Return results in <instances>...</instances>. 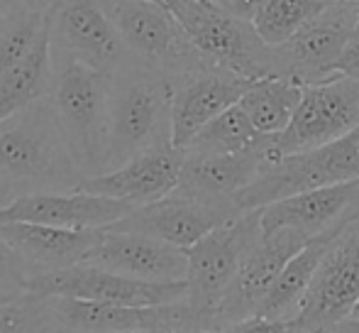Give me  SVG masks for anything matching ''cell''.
<instances>
[{"instance_id": "1", "label": "cell", "mask_w": 359, "mask_h": 333, "mask_svg": "<svg viewBox=\"0 0 359 333\" xmlns=\"http://www.w3.org/2000/svg\"><path fill=\"white\" fill-rule=\"evenodd\" d=\"M169 74L130 57L108 77L103 171L118 169L140 152L171 143ZM174 145V143H171Z\"/></svg>"}, {"instance_id": "2", "label": "cell", "mask_w": 359, "mask_h": 333, "mask_svg": "<svg viewBox=\"0 0 359 333\" xmlns=\"http://www.w3.org/2000/svg\"><path fill=\"white\" fill-rule=\"evenodd\" d=\"M81 179L49 96L0 120V186L5 191L13 196L69 191Z\"/></svg>"}, {"instance_id": "3", "label": "cell", "mask_w": 359, "mask_h": 333, "mask_svg": "<svg viewBox=\"0 0 359 333\" xmlns=\"http://www.w3.org/2000/svg\"><path fill=\"white\" fill-rule=\"evenodd\" d=\"M54 77L49 98L67 135L81 174H103L105 113H108L110 74L81 64L52 47Z\"/></svg>"}, {"instance_id": "4", "label": "cell", "mask_w": 359, "mask_h": 333, "mask_svg": "<svg viewBox=\"0 0 359 333\" xmlns=\"http://www.w3.org/2000/svg\"><path fill=\"white\" fill-rule=\"evenodd\" d=\"M347 181H359V125L327 145L279 157L264 166V171L245 186L232 204L237 211H252L301 191Z\"/></svg>"}, {"instance_id": "5", "label": "cell", "mask_w": 359, "mask_h": 333, "mask_svg": "<svg viewBox=\"0 0 359 333\" xmlns=\"http://www.w3.org/2000/svg\"><path fill=\"white\" fill-rule=\"evenodd\" d=\"M262 209L242 211L225 221L189 250V294L186 301L198 319V329H213V311L230 285L235 282L242 262L262 240Z\"/></svg>"}, {"instance_id": "6", "label": "cell", "mask_w": 359, "mask_h": 333, "mask_svg": "<svg viewBox=\"0 0 359 333\" xmlns=\"http://www.w3.org/2000/svg\"><path fill=\"white\" fill-rule=\"evenodd\" d=\"M128 52L147 67L176 77L205 67L169 5L154 0H98Z\"/></svg>"}, {"instance_id": "7", "label": "cell", "mask_w": 359, "mask_h": 333, "mask_svg": "<svg viewBox=\"0 0 359 333\" xmlns=\"http://www.w3.org/2000/svg\"><path fill=\"white\" fill-rule=\"evenodd\" d=\"M169 8L208 64L247 79L271 77V47L262 42L252 22L225 13L210 0H171Z\"/></svg>"}, {"instance_id": "8", "label": "cell", "mask_w": 359, "mask_h": 333, "mask_svg": "<svg viewBox=\"0 0 359 333\" xmlns=\"http://www.w3.org/2000/svg\"><path fill=\"white\" fill-rule=\"evenodd\" d=\"M359 301V204L347 209L340 230L327 245L311 289L291 324L330 333L352 316Z\"/></svg>"}, {"instance_id": "9", "label": "cell", "mask_w": 359, "mask_h": 333, "mask_svg": "<svg viewBox=\"0 0 359 333\" xmlns=\"http://www.w3.org/2000/svg\"><path fill=\"white\" fill-rule=\"evenodd\" d=\"M359 22L355 5H325L288 42L271 47V77L318 84L335 77Z\"/></svg>"}, {"instance_id": "10", "label": "cell", "mask_w": 359, "mask_h": 333, "mask_svg": "<svg viewBox=\"0 0 359 333\" xmlns=\"http://www.w3.org/2000/svg\"><path fill=\"white\" fill-rule=\"evenodd\" d=\"M27 292L39 296H74L123 306H161L184 301L189 294V282H147L81 262L64 270L37 272Z\"/></svg>"}, {"instance_id": "11", "label": "cell", "mask_w": 359, "mask_h": 333, "mask_svg": "<svg viewBox=\"0 0 359 333\" xmlns=\"http://www.w3.org/2000/svg\"><path fill=\"white\" fill-rule=\"evenodd\" d=\"M359 125V79L335 74L303 86L301 103L284 133L274 135L279 157L313 150L342 138Z\"/></svg>"}, {"instance_id": "12", "label": "cell", "mask_w": 359, "mask_h": 333, "mask_svg": "<svg viewBox=\"0 0 359 333\" xmlns=\"http://www.w3.org/2000/svg\"><path fill=\"white\" fill-rule=\"evenodd\" d=\"M311 240L303 230L279 228L269 235H262L255 250L247 255L237 272L230 289L222 294L213 311V329H225L235 321L257 316V309L269 294L274 282L284 272L286 262Z\"/></svg>"}, {"instance_id": "13", "label": "cell", "mask_w": 359, "mask_h": 333, "mask_svg": "<svg viewBox=\"0 0 359 333\" xmlns=\"http://www.w3.org/2000/svg\"><path fill=\"white\" fill-rule=\"evenodd\" d=\"M171 81H174L171 143L184 150L203 125H208L230 105L240 103L255 79L205 64L186 74H176L171 77Z\"/></svg>"}, {"instance_id": "14", "label": "cell", "mask_w": 359, "mask_h": 333, "mask_svg": "<svg viewBox=\"0 0 359 333\" xmlns=\"http://www.w3.org/2000/svg\"><path fill=\"white\" fill-rule=\"evenodd\" d=\"M276 159H279V152L274 148V135H269L257 148L235 155L186 152L184 166H181V179L174 194L235 209V204H232L235 196L245 186H250L264 171V166H269Z\"/></svg>"}, {"instance_id": "15", "label": "cell", "mask_w": 359, "mask_h": 333, "mask_svg": "<svg viewBox=\"0 0 359 333\" xmlns=\"http://www.w3.org/2000/svg\"><path fill=\"white\" fill-rule=\"evenodd\" d=\"M52 47L105 74L133 57L98 0H64L59 5L52 15Z\"/></svg>"}, {"instance_id": "16", "label": "cell", "mask_w": 359, "mask_h": 333, "mask_svg": "<svg viewBox=\"0 0 359 333\" xmlns=\"http://www.w3.org/2000/svg\"><path fill=\"white\" fill-rule=\"evenodd\" d=\"M242 211L222 204H205L189 196L169 194L159 201L137 206L130 211L125 218L115 221L108 226L110 230H133V233H144L151 238L166 240L176 248L189 250L191 245L198 243L203 235L215 230L225 221L240 216Z\"/></svg>"}, {"instance_id": "17", "label": "cell", "mask_w": 359, "mask_h": 333, "mask_svg": "<svg viewBox=\"0 0 359 333\" xmlns=\"http://www.w3.org/2000/svg\"><path fill=\"white\" fill-rule=\"evenodd\" d=\"M135 206L110 196L88 194L81 189L34 191L15 196L0 209V223H44L57 228H108L125 218Z\"/></svg>"}, {"instance_id": "18", "label": "cell", "mask_w": 359, "mask_h": 333, "mask_svg": "<svg viewBox=\"0 0 359 333\" xmlns=\"http://www.w3.org/2000/svg\"><path fill=\"white\" fill-rule=\"evenodd\" d=\"M184 157V150L166 143L159 145V148L144 150L118 169L86 176L76 189L128 201L137 209V206L151 204V201H159L164 196L174 194L181 179Z\"/></svg>"}, {"instance_id": "19", "label": "cell", "mask_w": 359, "mask_h": 333, "mask_svg": "<svg viewBox=\"0 0 359 333\" xmlns=\"http://www.w3.org/2000/svg\"><path fill=\"white\" fill-rule=\"evenodd\" d=\"M86 262L147 282H181L189 275V252L184 248L133 230L103 228V238Z\"/></svg>"}, {"instance_id": "20", "label": "cell", "mask_w": 359, "mask_h": 333, "mask_svg": "<svg viewBox=\"0 0 359 333\" xmlns=\"http://www.w3.org/2000/svg\"><path fill=\"white\" fill-rule=\"evenodd\" d=\"M0 235L34 270H64L86 262L100 243L103 228H57L44 223H0Z\"/></svg>"}, {"instance_id": "21", "label": "cell", "mask_w": 359, "mask_h": 333, "mask_svg": "<svg viewBox=\"0 0 359 333\" xmlns=\"http://www.w3.org/2000/svg\"><path fill=\"white\" fill-rule=\"evenodd\" d=\"M357 191L359 181H347V184L301 191V194L262 206V233L269 235L279 228L303 230L311 238L325 233L355 204Z\"/></svg>"}, {"instance_id": "22", "label": "cell", "mask_w": 359, "mask_h": 333, "mask_svg": "<svg viewBox=\"0 0 359 333\" xmlns=\"http://www.w3.org/2000/svg\"><path fill=\"white\" fill-rule=\"evenodd\" d=\"M342 221H345V216H342L332 228H327L325 233L313 235V238L286 262L284 272L279 275V280L274 282L269 294L264 296V301H262L259 309H257V316L279 319V321H286V324H291V321L296 319L298 311H301L303 299H306L308 289H311L313 280H316V272L323 262V255H325L327 245H330L332 238L337 235Z\"/></svg>"}, {"instance_id": "23", "label": "cell", "mask_w": 359, "mask_h": 333, "mask_svg": "<svg viewBox=\"0 0 359 333\" xmlns=\"http://www.w3.org/2000/svg\"><path fill=\"white\" fill-rule=\"evenodd\" d=\"M52 22L44 27L34 47L0 79V120L47 98L52 91Z\"/></svg>"}, {"instance_id": "24", "label": "cell", "mask_w": 359, "mask_h": 333, "mask_svg": "<svg viewBox=\"0 0 359 333\" xmlns=\"http://www.w3.org/2000/svg\"><path fill=\"white\" fill-rule=\"evenodd\" d=\"M303 96V84L286 77H262L247 89L240 105L262 135H279L291 123Z\"/></svg>"}, {"instance_id": "25", "label": "cell", "mask_w": 359, "mask_h": 333, "mask_svg": "<svg viewBox=\"0 0 359 333\" xmlns=\"http://www.w3.org/2000/svg\"><path fill=\"white\" fill-rule=\"evenodd\" d=\"M266 138L269 135H262L250 120V115L245 113V108L235 103L222 110L208 125H203L184 150L194 155H235L257 148Z\"/></svg>"}, {"instance_id": "26", "label": "cell", "mask_w": 359, "mask_h": 333, "mask_svg": "<svg viewBox=\"0 0 359 333\" xmlns=\"http://www.w3.org/2000/svg\"><path fill=\"white\" fill-rule=\"evenodd\" d=\"M49 22H52V15L5 3V10L0 15V79L34 47Z\"/></svg>"}, {"instance_id": "27", "label": "cell", "mask_w": 359, "mask_h": 333, "mask_svg": "<svg viewBox=\"0 0 359 333\" xmlns=\"http://www.w3.org/2000/svg\"><path fill=\"white\" fill-rule=\"evenodd\" d=\"M323 8H325L323 0H266L252 25L266 47H279Z\"/></svg>"}, {"instance_id": "28", "label": "cell", "mask_w": 359, "mask_h": 333, "mask_svg": "<svg viewBox=\"0 0 359 333\" xmlns=\"http://www.w3.org/2000/svg\"><path fill=\"white\" fill-rule=\"evenodd\" d=\"M54 326L52 296L27 292L0 304V333H49Z\"/></svg>"}, {"instance_id": "29", "label": "cell", "mask_w": 359, "mask_h": 333, "mask_svg": "<svg viewBox=\"0 0 359 333\" xmlns=\"http://www.w3.org/2000/svg\"><path fill=\"white\" fill-rule=\"evenodd\" d=\"M39 270H34L8 240L0 235V289L20 292V294H27V287L32 282V277Z\"/></svg>"}, {"instance_id": "30", "label": "cell", "mask_w": 359, "mask_h": 333, "mask_svg": "<svg viewBox=\"0 0 359 333\" xmlns=\"http://www.w3.org/2000/svg\"><path fill=\"white\" fill-rule=\"evenodd\" d=\"M286 321L279 319H266V316H250V319L235 321V324L225 326L227 333H288Z\"/></svg>"}, {"instance_id": "31", "label": "cell", "mask_w": 359, "mask_h": 333, "mask_svg": "<svg viewBox=\"0 0 359 333\" xmlns=\"http://www.w3.org/2000/svg\"><path fill=\"white\" fill-rule=\"evenodd\" d=\"M210 3L217 5L220 10H225V13L235 15V18L252 22L255 15L259 13V8L266 3V0H210Z\"/></svg>"}, {"instance_id": "32", "label": "cell", "mask_w": 359, "mask_h": 333, "mask_svg": "<svg viewBox=\"0 0 359 333\" xmlns=\"http://www.w3.org/2000/svg\"><path fill=\"white\" fill-rule=\"evenodd\" d=\"M337 74L359 79V22L355 27V34H352L350 44H347L345 54H342L340 64H337Z\"/></svg>"}, {"instance_id": "33", "label": "cell", "mask_w": 359, "mask_h": 333, "mask_svg": "<svg viewBox=\"0 0 359 333\" xmlns=\"http://www.w3.org/2000/svg\"><path fill=\"white\" fill-rule=\"evenodd\" d=\"M5 3H15V5H22V8L37 10V13L54 15V13H57V8L64 3V0H5Z\"/></svg>"}, {"instance_id": "34", "label": "cell", "mask_w": 359, "mask_h": 333, "mask_svg": "<svg viewBox=\"0 0 359 333\" xmlns=\"http://www.w3.org/2000/svg\"><path fill=\"white\" fill-rule=\"evenodd\" d=\"M330 333H359V316H347Z\"/></svg>"}, {"instance_id": "35", "label": "cell", "mask_w": 359, "mask_h": 333, "mask_svg": "<svg viewBox=\"0 0 359 333\" xmlns=\"http://www.w3.org/2000/svg\"><path fill=\"white\" fill-rule=\"evenodd\" d=\"M49 333H83V331H72V329H62V326H54ZM123 333H154V331H123Z\"/></svg>"}, {"instance_id": "36", "label": "cell", "mask_w": 359, "mask_h": 333, "mask_svg": "<svg viewBox=\"0 0 359 333\" xmlns=\"http://www.w3.org/2000/svg\"><path fill=\"white\" fill-rule=\"evenodd\" d=\"M18 296H22V294H20V292L0 289V304H3V301H10V299H18Z\"/></svg>"}, {"instance_id": "37", "label": "cell", "mask_w": 359, "mask_h": 333, "mask_svg": "<svg viewBox=\"0 0 359 333\" xmlns=\"http://www.w3.org/2000/svg\"><path fill=\"white\" fill-rule=\"evenodd\" d=\"M13 199H15V196L10 194V191H5L3 186H0V209H3V206H8V204H10V201H13Z\"/></svg>"}, {"instance_id": "38", "label": "cell", "mask_w": 359, "mask_h": 333, "mask_svg": "<svg viewBox=\"0 0 359 333\" xmlns=\"http://www.w3.org/2000/svg\"><path fill=\"white\" fill-rule=\"evenodd\" d=\"M325 5H355L359 8V0H323Z\"/></svg>"}, {"instance_id": "39", "label": "cell", "mask_w": 359, "mask_h": 333, "mask_svg": "<svg viewBox=\"0 0 359 333\" xmlns=\"http://www.w3.org/2000/svg\"><path fill=\"white\" fill-rule=\"evenodd\" d=\"M288 333H318V331L306 329V326H298V324H291V326H288Z\"/></svg>"}, {"instance_id": "40", "label": "cell", "mask_w": 359, "mask_h": 333, "mask_svg": "<svg viewBox=\"0 0 359 333\" xmlns=\"http://www.w3.org/2000/svg\"><path fill=\"white\" fill-rule=\"evenodd\" d=\"M191 333H227L225 329H196V331H191Z\"/></svg>"}, {"instance_id": "41", "label": "cell", "mask_w": 359, "mask_h": 333, "mask_svg": "<svg viewBox=\"0 0 359 333\" xmlns=\"http://www.w3.org/2000/svg\"><path fill=\"white\" fill-rule=\"evenodd\" d=\"M352 316H359V301H357V306H355V311H352Z\"/></svg>"}, {"instance_id": "42", "label": "cell", "mask_w": 359, "mask_h": 333, "mask_svg": "<svg viewBox=\"0 0 359 333\" xmlns=\"http://www.w3.org/2000/svg\"><path fill=\"white\" fill-rule=\"evenodd\" d=\"M3 10H5V0H0V15H3Z\"/></svg>"}, {"instance_id": "43", "label": "cell", "mask_w": 359, "mask_h": 333, "mask_svg": "<svg viewBox=\"0 0 359 333\" xmlns=\"http://www.w3.org/2000/svg\"><path fill=\"white\" fill-rule=\"evenodd\" d=\"M154 3H164V5H169V3H171V0H154Z\"/></svg>"}]
</instances>
